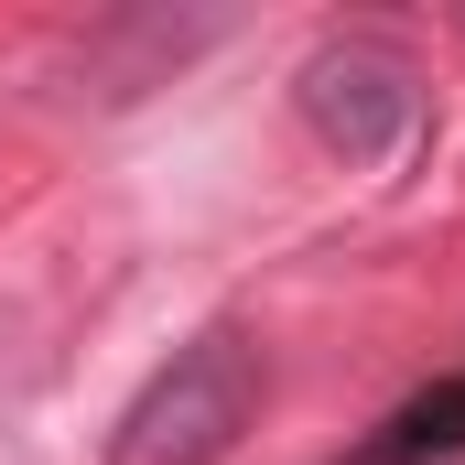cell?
<instances>
[{
  "instance_id": "7a4b0ae2",
  "label": "cell",
  "mask_w": 465,
  "mask_h": 465,
  "mask_svg": "<svg viewBox=\"0 0 465 465\" xmlns=\"http://www.w3.org/2000/svg\"><path fill=\"white\" fill-rule=\"evenodd\" d=\"M292 98H303V119H314V141H325V152L379 163V152H401V141H411V119H422V65H411L390 33H336V44H314V54H303Z\"/></svg>"
},
{
  "instance_id": "6da1fadb",
  "label": "cell",
  "mask_w": 465,
  "mask_h": 465,
  "mask_svg": "<svg viewBox=\"0 0 465 465\" xmlns=\"http://www.w3.org/2000/svg\"><path fill=\"white\" fill-rule=\"evenodd\" d=\"M260 347L249 336H195L173 347V368H152L130 390V411L109 422V465H217L260 411Z\"/></svg>"
},
{
  "instance_id": "3957f363",
  "label": "cell",
  "mask_w": 465,
  "mask_h": 465,
  "mask_svg": "<svg viewBox=\"0 0 465 465\" xmlns=\"http://www.w3.org/2000/svg\"><path fill=\"white\" fill-rule=\"evenodd\" d=\"M455 455H465V368L433 379V390H411L347 465H455Z\"/></svg>"
}]
</instances>
